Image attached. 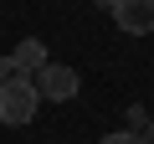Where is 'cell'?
Returning a JSON list of instances; mask_svg holds the SVG:
<instances>
[{
  "label": "cell",
  "mask_w": 154,
  "mask_h": 144,
  "mask_svg": "<svg viewBox=\"0 0 154 144\" xmlns=\"http://www.w3.org/2000/svg\"><path fill=\"white\" fill-rule=\"evenodd\" d=\"M5 77H16V62H11V57H0V83H5Z\"/></svg>",
  "instance_id": "6"
},
{
  "label": "cell",
  "mask_w": 154,
  "mask_h": 144,
  "mask_svg": "<svg viewBox=\"0 0 154 144\" xmlns=\"http://www.w3.org/2000/svg\"><path fill=\"white\" fill-rule=\"evenodd\" d=\"M98 5H103V11H113V5H118V0H98Z\"/></svg>",
  "instance_id": "8"
},
{
  "label": "cell",
  "mask_w": 154,
  "mask_h": 144,
  "mask_svg": "<svg viewBox=\"0 0 154 144\" xmlns=\"http://www.w3.org/2000/svg\"><path fill=\"white\" fill-rule=\"evenodd\" d=\"M144 144H154V118H149V124H144Z\"/></svg>",
  "instance_id": "7"
},
{
  "label": "cell",
  "mask_w": 154,
  "mask_h": 144,
  "mask_svg": "<svg viewBox=\"0 0 154 144\" xmlns=\"http://www.w3.org/2000/svg\"><path fill=\"white\" fill-rule=\"evenodd\" d=\"M41 108V93H36V77H26V72H16V77L0 83V124L11 129H26Z\"/></svg>",
  "instance_id": "1"
},
{
  "label": "cell",
  "mask_w": 154,
  "mask_h": 144,
  "mask_svg": "<svg viewBox=\"0 0 154 144\" xmlns=\"http://www.w3.org/2000/svg\"><path fill=\"white\" fill-rule=\"evenodd\" d=\"M77 88H82V77H77L72 67H62V62H46V67L36 72V93H41V103H72Z\"/></svg>",
  "instance_id": "2"
},
{
  "label": "cell",
  "mask_w": 154,
  "mask_h": 144,
  "mask_svg": "<svg viewBox=\"0 0 154 144\" xmlns=\"http://www.w3.org/2000/svg\"><path fill=\"white\" fill-rule=\"evenodd\" d=\"M11 62H16V72H26V77H36V72L51 62L46 57V41H36V36H26V41H16V52H11Z\"/></svg>",
  "instance_id": "4"
},
{
  "label": "cell",
  "mask_w": 154,
  "mask_h": 144,
  "mask_svg": "<svg viewBox=\"0 0 154 144\" xmlns=\"http://www.w3.org/2000/svg\"><path fill=\"white\" fill-rule=\"evenodd\" d=\"M98 144H144V134H123V129H118V134H103Z\"/></svg>",
  "instance_id": "5"
},
{
  "label": "cell",
  "mask_w": 154,
  "mask_h": 144,
  "mask_svg": "<svg viewBox=\"0 0 154 144\" xmlns=\"http://www.w3.org/2000/svg\"><path fill=\"white\" fill-rule=\"evenodd\" d=\"M108 16H113V26L123 36H149L154 31V0H118Z\"/></svg>",
  "instance_id": "3"
}]
</instances>
